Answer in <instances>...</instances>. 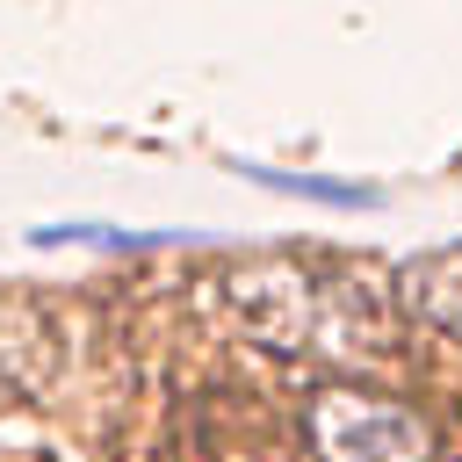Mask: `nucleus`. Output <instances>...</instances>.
<instances>
[{"label": "nucleus", "instance_id": "obj_1", "mask_svg": "<svg viewBox=\"0 0 462 462\" xmlns=\"http://www.w3.org/2000/svg\"><path fill=\"white\" fill-rule=\"evenodd\" d=\"M310 448L318 462H433L426 426L404 404H383L361 390H325L310 404Z\"/></svg>", "mask_w": 462, "mask_h": 462}, {"label": "nucleus", "instance_id": "obj_2", "mask_svg": "<svg viewBox=\"0 0 462 462\" xmlns=\"http://www.w3.org/2000/svg\"><path fill=\"white\" fill-rule=\"evenodd\" d=\"M397 303L411 318H426L433 332L462 339V245H433V253H411L397 267Z\"/></svg>", "mask_w": 462, "mask_h": 462}, {"label": "nucleus", "instance_id": "obj_3", "mask_svg": "<svg viewBox=\"0 0 462 462\" xmlns=\"http://www.w3.org/2000/svg\"><path fill=\"white\" fill-rule=\"evenodd\" d=\"M253 180L282 188V195H303V202H332V209H368L375 188H354V180H318V173H274V166H245Z\"/></svg>", "mask_w": 462, "mask_h": 462}]
</instances>
